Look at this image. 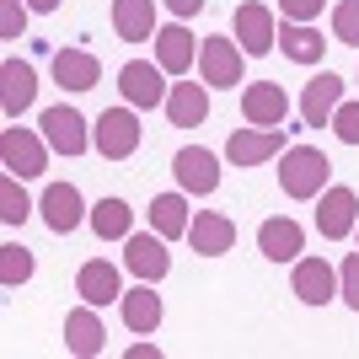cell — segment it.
I'll return each instance as SVG.
<instances>
[{
    "instance_id": "cell-1",
    "label": "cell",
    "mask_w": 359,
    "mask_h": 359,
    "mask_svg": "<svg viewBox=\"0 0 359 359\" xmlns=\"http://www.w3.org/2000/svg\"><path fill=\"white\" fill-rule=\"evenodd\" d=\"M198 81L210 91H236V81H247V48L236 43V32L198 38Z\"/></svg>"
},
{
    "instance_id": "cell-30",
    "label": "cell",
    "mask_w": 359,
    "mask_h": 359,
    "mask_svg": "<svg viewBox=\"0 0 359 359\" xmlns=\"http://www.w3.org/2000/svg\"><path fill=\"white\" fill-rule=\"evenodd\" d=\"M27 279H32V252L16 247V241H6L0 247V285L16 290V285H27Z\"/></svg>"
},
{
    "instance_id": "cell-20",
    "label": "cell",
    "mask_w": 359,
    "mask_h": 359,
    "mask_svg": "<svg viewBox=\"0 0 359 359\" xmlns=\"http://www.w3.org/2000/svg\"><path fill=\"white\" fill-rule=\"evenodd\" d=\"M32 97H38V70L11 54V60L0 65V107H6V118H22L32 107Z\"/></svg>"
},
{
    "instance_id": "cell-10",
    "label": "cell",
    "mask_w": 359,
    "mask_h": 359,
    "mask_svg": "<svg viewBox=\"0 0 359 359\" xmlns=\"http://www.w3.org/2000/svg\"><path fill=\"white\" fill-rule=\"evenodd\" d=\"M43 140L54 145V156H86L91 150V123L75 113V107H43V118H38Z\"/></svg>"
},
{
    "instance_id": "cell-22",
    "label": "cell",
    "mask_w": 359,
    "mask_h": 359,
    "mask_svg": "<svg viewBox=\"0 0 359 359\" xmlns=\"http://www.w3.org/2000/svg\"><path fill=\"white\" fill-rule=\"evenodd\" d=\"M75 295L91 300V306H107V300H123V279L107 257H91V263H81V273H75Z\"/></svg>"
},
{
    "instance_id": "cell-40",
    "label": "cell",
    "mask_w": 359,
    "mask_h": 359,
    "mask_svg": "<svg viewBox=\"0 0 359 359\" xmlns=\"http://www.w3.org/2000/svg\"><path fill=\"white\" fill-rule=\"evenodd\" d=\"M354 81H359V75H354Z\"/></svg>"
},
{
    "instance_id": "cell-12",
    "label": "cell",
    "mask_w": 359,
    "mask_h": 359,
    "mask_svg": "<svg viewBox=\"0 0 359 359\" xmlns=\"http://www.w3.org/2000/svg\"><path fill=\"white\" fill-rule=\"evenodd\" d=\"M231 32H236V43L247 48V54H273V43H279V22H273V11L263 0H241Z\"/></svg>"
},
{
    "instance_id": "cell-34",
    "label": "cell",
    "mask_w": 359,
    "mask_h": 359,
    "mask_svg": "<svg viewBox=\"0 0 359 359\" xmlns=\"http://www.w3.org/2000/svg\"><path fill=\"white\" fill-rule=\"evenodd\" d=\"M332 135L344 140V145H359V102H338V113H332Z\"/></svg>"
},
{
    "instance_id": "cell-39",
    "label": "cell",
    "mask_w": 359,
    "mask_h": 359,
    "mask_svg": "<svg viewBox=\"0 0 359 359\" xmlns=\"http://www.w3.org/2000/svg\"><path fill=\"white\" fill-rule=\"evenodd\" d=\"M354 241H359V225H354Z\"/></svg>"
},
{
    "instance_id": "cell-37",
    "label": "cell",
    "mask_w": 359,
    "mask_h": 359,
    "mask_svg": "<svg viewBox=\"0 0 359 359\" xmlns=\"http://www.w3.org/2000/svg\"><path fill=\"white\" fill-rule=\"evenodd\" d=\"M129 359H161V348H156V344H135V348H129Z\"/></svg>"
},
{
    "instance_id": "cell-38",
    "label": "cell",
    "mask_w": 359,
    "mask_h": 359,
    "mask_svg": "<svg viewBox=\"0 0 359 359\" xmlns=\"http://www.w3.org/2000/svg\"><path fill=\"white\" fill-rule=\"evenodd\" d=\"M32 11H60V0H27Z\"/></svg>"
},
{
    "instance_id": "cell-26",
    "label": "cell",
    "mask_w": 359,
    "mask_h": 359,
    "mask_svg": "<svg viewBox=\"0 0 359 359\" xmlns=\"http://www.w3.org/2000/svg\"><path fill=\"white\" fill-rule=\"evenodd\" d=\"M113 32L123 43H145L156 38V0H113Z\"/></svg>"
},
{
    "instance_id": "cell-31",
    "label": "cell",
    "mask_w": 359,
    "mask_h": 359,
    "mask_svg": "<svg viewBox=\"0 0 359 359\" xmlns=\"http://www.w3.org/2000/svg\"><path fill=\"white\" fill-rule=\"evenodd\" d=\"M332 38L359 48V0H338V6H332Z\"/></svg>"
},
{
    "instance_id": "cell-29",
    "label": "cell",
    "mask_w": 359,
    "mask_h": 359,
    "mask_svg": "<svg viewBox=\"0 0 359 359\" xmlns=\"http://www.w3.org/2000/svg\"><path fill=\"white\" fill-rule=\"evenodd\" d=\"M27 215H32V198L22 194V177L6 172V177H0V220H6V225H22Z\"/></svg>"
},
{
    "instance_id": "cell-11",
    "label": "cell",
    "mask_w": 359,
    "mask_h": 359,
    "mask_svg": "<svg viewBox=\"0 0 359 359\" xmlns=\"http://www.w3.org/2000/svg\"><path fill=\"white\" fill-rule=\"evenodd\" d=\"M172 172H177V188L182 194H215L220 188V156L215 150H204V145H188V150H177L172 156Z\"/></svg>"
},
{
    "instance_id": "cell-3",
    "label": "cell",
    "mask_w": 359,
    "mask_h": 359,
    "mask_svg": "<svg viewBox=\"0 0 359 359\" xmlns=\"http://www.w3.org/2000/svg\"><path fill=\"white\" fill-rule=\"evenodd\" d=\"M140 135H145V129H140V107H129V102L107 107L102 118L91 123V150H97L102 161H129L140 150Z\"/></svg>"
},
{
    "instance_id": "cell-5",
    "label": "cell",
    "mask_w": 359,
    "mask_h": 359,
    "mask_svg": "<svg viewBox=\"0 0 359 359\" xmlns=\"http://www.w3.org/2000/svg\"><path fill=\"white\" fill-rule=\"evenodd\" d=\"M123 269L135 273V279H145V285H161L166 273H172V252H166V236L156 225L123 236Z\"/></svg>"
},
{
    "instance_id": "cell-15",
    "label": "cell",
    "mask_w": 359,
    "mask_h": 359,
    "mask_svg": "<svg viewBox=\"0 0 359 359\" xmlns=\"http://www.w3.org/2000/svg\"><path fill=\"white\" fill-rule=\"evenodd\" d=\"M322 210H316V231L327 241H344L354 236V225H359V198L354 188H322V198H316Z\"/></svg>"
},
{
    "instance_id": "cell-4",
    "label": "cell",
    "mask_w": 359,
    "mask_h": 359,
    "mask_svg": "<svg viewBox=\"0 0 359 359\" xmlns=\"http://www.w3.org/2000/svg\"><path fill=\"white\" fill-rule=\"evenodd\" d=\"M48 156H54V145L43 140V129L32 135V129H22V123H6L0 129V166L6 172H16V177H43L48 172Z\"/></svg>"
},
{
    "instance_id": "cell-36",
    "label": "cell",
    "mask_w": 359,
    "mask_h": 359,
    "mask_svg": "<svg viewBox=\"0 0 359 359\" xmlns=\"http://www.w3.org/2000/svg\"><path fill=\"white\" fill-rule=\"evenodd\" d=\"M161 6H166L172 16H198L204 6H210V0H161Z\"/></svg>"
},
{
    "instance_id": "cell-18",
    "label": "cell",
    "mask_w": 359,
    "mask_h": 359,
    "mask_svg": "<svg viewBox=\"0 0 359 359\" xmlns=\"http://www.w3.org/2000/svg\"><path fill=\"white\" fill-rule=\"evenodd\" d=\"M210 118V86L204 81H172L166 91V123L172 129H198Z\"/></svg>"
},
{
    "instance_id": "cell-19",
    "label": "cell",
    "mask_w": 359,
    "mask_h": 359,
    "mask_svg": "<svg viewBox=\"0 0 359 359\" xmlns=\"http://www.w3.org/2000/svg\"><path fill=\"white\" fill-rule=\"evenodd\" d=\"M188 241H194L198 257H225L236 247V220L220 215V210H198L194 225H188Z\"/></svg>"
},
{
    "instance_id": "cell-25",
    "label": "cell",
    "mask_w": 359,
    "mask_h": 359,
    "mask_svg": "<svg viewBox=\"0 0 359 359\" xmlns=\"http://www.w3.org/2000/svg\"><path fill=\"white\" fill-rule=\"evenodd\" d=\"M279 54L295 60V65H322L327 38H322L311 22H285V16H279Z\"/></svg>"
},
{
    "instance_id": "cell-16",
    "label": "cell",
    "mask_w": 359,
    "mask_h": 359,
    "mask_svg": "<svg viewBox=\"0 0 359 359\" xmlns=\"http://www.w3.org/2000/svg\"><path fill=\"white\" fill-rule=\"evenodd\" d=\"M107 344V327H102V316H97V306L91 300H81L70 316H65V348H70L75 359H97Z\"/></svg>"
},
{
    "instance_id": "cell-35",
    "label": "cell",
    "mask_w": 359,
    "mask_h": 359,
    "mask_svg": "<svg viewBox=\"0 0 359 359\" xmlns=\"http://www.w3.org/2000/svg\"><path fill=\"white\" fill-rule=\"evenodd\" d=\"M322 6H327V0H279V16H285V22H316Z\"/></svg>"
},
{
    "instance_id": "cell-28",
    "label": "cell",
    "mask_w": 359,
    "mask_h": 359,
    "mask_svg": "<svg viewBox=\"0 0 359 359\" xmlns=\"http://www.w3.org/2000/svg\"><path fill=\"white\" fill-rule=\"evenodd\" d=\"M91 231L102 241H123L135 231V210H129L123 198H97V204H91Z\"/></svg>"
},
{
    "instance_id": "cell-9",
    "label": "cell",
    "mask_w": 359,
    "mask_h": 359,
    "mask_svg": "<svg viewBox=\"0 0 359 359\" xmlns=\"http://www.w3.org/2000/svg\"><path fill=\"white\" fill-rule=\"evenodd\" d=\"M241 118L257 129H285L290 118V91L279 81H247L241 86Z\"/></svg>"
},
{
    "instance_id": "cell-21",
    "label": "cell",
    "mask_w": 359,
    "mask_h": 359,
    "mask_svg": "<svg viewBox=\"0 0 359 359\" xmlns=\"http://www.w3.org/2000/svg\"><path fill=\"white\" fill-rule=\"evenodd\" d=\"M156 65H161L166 75H188L198 65V43H194V32L182 27V22H172V27H161L156 38Z\"/></svg>"
},
{
    "instance_id": "cell-27",
    "label": "cell",
    "mask_w": 359,
    "mask_h": 359,
    "mask_svg": "<svg viewBox=\"0 0 359 359\" xmlns=\"http://www.w3.org/2000/svg\"><path fill=\"white\" fill-rule=\"evenodd\" d=\"M150 225H156L166 241L188 236V225H194V215H188V194H161V198H150Z\"/></svg>"
},
{
    "instance_id": "cell-17",
    "label": "cell",
    "mask_w": 359,
    "mask_h": 359,
    "mask_svg": "<svg viewBox=\"0 0 359 359\" xmlns=\"http://www.w3.org/2000/svg\"><path fill=\"white\" fill-rule=\"evenodd\" d=\"M257 252L269 257V263H295V257L306 252V231H300V220H290V215L263 220V225H257Z\"/></svg>"
},
{
    "instance_id": "cell-2",
    "label": "cell",
    "mask_w": 359,
    "mask_h": 359,
    "mask_svg": "<svg viewBox=\"0 0 359 359\" xmlns=\"http://www.w3.org/2000/svg\"><path fill=\"white\" fill-rule=\"evenodd\" d=\"M327 177H332L327 150H316V145H290L285 156H279V188H285L290 198H300V204L322 198Z\"/></svg>"
},
{
    "instance_id": "cell-33",
    "label": "cell",
    "mask_w": 359,
    "mask_h": 359,
    "mask_svg": "<svg viewBox=\"0 0 359 359\" xmlns=\"http://www.w3.org/2000/svg\"><path fill=\"white\" fill-rule=\"evenodd\" d=\"M27 0H0V38L11 43V38H22V27H27Z\"/></svg>"
},
{
    "instance_id": "cell-7",
    "label": "cell",
    "mask_w": 359,
    "mask_h": 359,
    "mask_svg": "<svg viewBox=\"0 0 359 359\" xmlns=\"http://www.w3.org/2000/svg\"><path fill=\"white\" fill-rule=\"evenodd\" d=\"M161 75H166V70H161L156 60H129V65L118 70L123 102L140 107V113H150V107H166V91H172V86H166Z\"/></svg>"
},
{
    "instance_id": "cell-6",
    "label": "cell",
    "mask_w": 359,
    "mask_h": 359,
    "mask_svg": "<svg viewBox=\"0 0 359 359\" xmlns=\"http://www.w3.org/2000/svg\"><path fill=\"white\" fill-rule=\"evenodd\" d=\"M285 150H290L285 129H257V123H247V129H231L225 161L231 166H263V161H273V156H285Z\"/></svg>"
},
{
    "instance_id": "cell-24",
    "label": "cell",
    "mask_w": 359,
    "mask_h": 359,
    "mask_svg": "<svg viewBox=\"0 0 359 359\" xmlns=\"http://www.w3.org/2000/svg\"><path fill=\"white\" fill-rule=\"evenodd\" d=\"M54 81L65 91H91L102 81V65H97L91 48H54Z\"/></svg>"
},
{
    "instance_id": "cell-8",
    "label": "cell",
    "mask_w": 359,
    "mask_h": 359,
    "mask_svg": "<svg viewBox=\"0 0 359 359\" xmlns=\"http://www.w3.org/2000/svg\"><path fill=\"white\" fill-rule=\"evenodd\" d=\"M38 215H43V225L54 236H70V231H81V220H91V210H86V198H81L75 182H48L43 198H38Z\"/></svg>"
},
{
    "instance_id": "cell-32",
    "label": "cell",
    "mask_w": 359,
    "mask_h": 359,
    "mask_svg": "<svg viewBox=\"0 0 359 359\" xmlns=\"http://www.w3.org/2000/svg\"><path fill=\"white\" fill-rule=\"evenodd\" d=\"M338 300H344L348 311H359V252H348L338 263Z\"/></svg>"
},
{
    "instance_id": "cell-14",
    "label": "cell",
    "mask_w": 359,
    "mask_h": 359,
    "mask_svg": "<svg viewBox=\"0 0 359 359\" xmlns=\"http://www.w3.org/2000/svg\"><path fill=\"white\" fill-rule=\"evenodd\" d=\"M344 75H311L306 81V91H300V123H311V129H322V123H332V113H338V102H344Z\"/></svg>"
},
{
    "instance_id": "cell-13",
    "label": "cell",
    "mask_w": 359,
    "mask_h": 359,
    "mask_svg": "<svg viewBox=\"0 0 359 359\" xmlns=\"http://www.w3.org/2000/svg\"><path fill=\"white\" fill-rule=\"evenodd\" d=\"M290 290H295V300H306V306H327V300H338V269H332L327 257H295Z\"/></svg>"
},
{
    "instance_id": "cell-23",
    "label": "cell",
    "mask_w": 359,
    "mask_h": 359,
    "mask_svg": "<svg viewBox=\"0 0 359 359\" xmlns=\"http://www.w3.org/2000/svg\"><path fill=\"white\" fill-rule=\"evenodd\" d=\"M118 311H123V327H129V332L150 338V332L161 327V295H156V285H145V279H140L135 290H123Z\"/></svg>"
}]
</instances>
